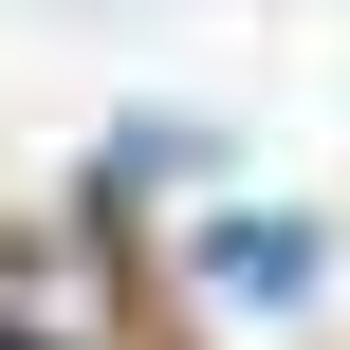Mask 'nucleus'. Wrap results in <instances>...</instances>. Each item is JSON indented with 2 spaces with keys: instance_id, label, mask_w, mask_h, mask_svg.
I'll return each mask as SVG.
<instances>
[{
  "instance_id": "1",
  "label": "nucleus",
  "mask_w": 350,
  "mask_h": 350,
  "mask_svg": "<svg viewBox=\"0 0 350 350\" xmlns=\"http://www.w3.org/2000/svg\"><path fill=\"white\" fill-rule=\"evenodd\" d=\"M203 277H221V314H240V332H295V314H314V277H332V240H314L295 203H240V221H203Z\"/></svg>"
}]
</instances>
